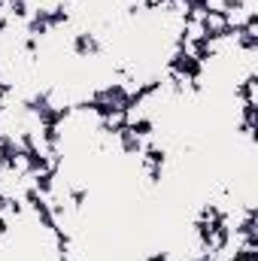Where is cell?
<instances>
[{
	"mask_svg": "<svg viewBox=\"0 0 258 261\" xmlns=\"http://www.w3.org/2000/svg\"><path fill=\"white\" fill-rule=\"evenodd\" d=\"M252 18H255V3H231V6L225 9L228 31H240V28H246Z\"/></svg>",
	"mask_w": 258,
	"mask_h": 261,
	"instance_id": "cell-1",
	"label": "cell"
},
{
	"mask_svg": "<svg viewBox=\"0 0 258 261\" xmlns=\"http://www.w3.org/2000/svg\"><path fill=\"white\" fill-rule=\"evenodd\" d=\"M203 31L207 37H225L228 34V21H225V12H210L203 15Z\"/></svg>",
	"mask_w": 258,
	"mask_h": 261,
	"instance_id": "cell-2",
	"label": "cell"
},
{
	"mask_svg": "<svg viewBox=\"0 0 258 261\" xmlns=\"http://www.w3.org/2000/svg\"><path fill=\"white\" fill-rule=\"evenodd\" d=\"M6 97H9V91H6V85H0V110L6 107Z\"/></svg>",
	"mask_w": 258,
	"mask_h": 261,
	"instance_id": "cell-3",
	"label": "cell"
}]
</instances>
